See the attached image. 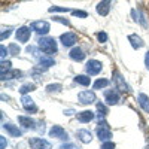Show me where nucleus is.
<instances>
[{"instance_id":"nucleus-1","label":"nucleus","mask_w":149,"mask_h":149,"mask_svg":"<svg viewBox=\"0 0 149 149\" xmlns=\"http://www.w3.org/2000/svg\"><path fill=\"white\" fill-rule=\"evenodd\" d=\"M37 46L42 52H45L46 55H52L57 52V40L54 37H48V36H42L39 37V40H37Z\"/></svg>"},{"instance_id":"nucleus-2","label":"nucleus","mask_w":149,"mask_h":149,"mask_svg":"<svg viewBox=\"0 0 149 149\" xmlns=\"http://www.w3.org/2000/svg\"><path fill=\"white\" fill-rule=\"evenodd\" d=\"M95 134H97V137H98V140H100V142H107V140H110L112 131H110L109 124H107L104 119L98 121L97 128H95Z\"/></svg>"},{"instance_id":"nucleus-3","label":"nucleus","mask_w":149,"mask_h":149,"mask_svg":"<svg viewBox=\"0 0 149 149\" xmlns=\"http://www.w3.org/2000/svg\"><path fill=\"white\" fill-rule=\"evenodd\" d=\"M113 84H115V88L119 91V93H127L128 91V85L125 84V81H124V78H122V74L116 70V69H113Z\"/></svg>"},{"instance_id":"nucleus-4","label":"nucleus","mask_w":149,"mask_h":149,"mask_svg":"<svg viewBox=\"0 0 149 149\" xmlns=\"http://www.w3.org/2000/svg\"><path fill=\"white\" fill-rule=\"evenodd\" d=\"M102 67H103V64L98 60H90V61H86V64H85V70L88 73V76L98 74L102 72Z\"/></svg>"},{"instance_id":"nucleus-5","label":"nucleus","mask_w":149,"mask_h":149,"mask_svg":"<svg viewBox=\"0 0 149 149\" xmlns=\"http://www.w3.org/2000/svg\"><path fill=\"white\" fill-rule=\"evenodd\" d=\"M30 27H31V30H34L37 34H40V36L48 34L49 30H51V26H49L48 21H34Z\"/></svg>"},{"instance_id":"nucleus-6","label":"nucleus","mask_w":149,"mask_h":149,"mask_svg":"<svg viewBox=\"0 0 149 149\" xmlns=\"http://www.w3.org/2000/svg\"><path fill=\"white\" fill-rule=\"evenodd\" d=\"M78 100L81 104L86 106V104H91L95 102V93L94 91H90V90H85V91H81L78 94Z\"/></svg>"},{"instance_id":"nucleus-7","label":"nucleus","mask_w":149,"mask_h":149,"mask_svg":"<svg viewBox=\"0 0 149 149\" xmlns=\"http://www.w3.org/2000/svg\"><path fill=\"white\" fill-rule=\"evenodd\" d=\"M119 100H121V95H119L118 90H106L104 91V102H106V104L113 106V104H118Z\"/></svg>"},{"instance_id":"nucleus-8","label":"nucleus","mask_w":149,"mask_h":149,"mask_svg":"<svg viewBox=\"0 0 149 149\" xmlns=\"http://www.w3.org/2000/svg\"><path fill=\"white\" fill-rule=\"evenodd\" d=\"M30 36H31V27H26V26H22L19 27L17 31H15V37H17V40L21 42V43H27L30 40Z\"/></svg>"},{"instance_id":"nucleus-9","label":"nucleus","mask_w":149,"mask_h":149,"mask_svg":"<svg viewBox=\"0 0 149 149\" xmlns=\"http://www.w3.org/2000/svg\"><path fill=\"white\" fill-rule=\"evenodd\" d=\"M29 145L31 149H52L51 143L45 139H40V137H31L29 140Z\"/></svg>"},{"instance_id":"nucleus-10","label":"nucleus","mask_w":149,"mask_h":149,"mask_svg":"<svg viewBox=\"0 0 149 149\" xmlns=\"http://www.w3.org/2000/svg\"><path fill=\"white\" fill-rule=\"evenodd\" d=\"M48 134H49V137H55V139H60V140H67L69 139V134L66 133V130L61 125H52Z\"/></svg>"},{"instance_id":"nucleus-11","label":"nucleus","mask_w":149,"mask_h":149,"mask_svg":"<svg viewBox=\"0 0 149 149\" xmlns=\"http://www.w3.org/2000/svg\"><path fill=\"white\" fill-rule=\"evenodd\" d=\"M21 104H22L24 110H26L27 113H36L37 112V106L34 104L33 98L30 95H22L21 97Z\"/></svg>"},{"instance_id":"nucleus-12","label":"nucleus","mask_w":149,"mask_h":149,"mask_svg":"<svg viewBox=\"0 0 149 149\" xmlns=\"http://www.w3.org/2000/svg\"><path fill=\"white\" fill-rule=\"evenodd\" d=\"M60 42L63 43L66 48H70V46H73L74 43L78 42V36L74 34V33H72V31L63 33V34L60 36Z\"/></svg>"},{"instance_id":"nucleus-13","label":"nucleus","mask_w":149,"mask_h":149,"mask_svg":"<svg viewBox=\"0 0 149 149\" xmlns=\"http://www.w3.org/2000/svg\"><path fill=\"white\" fill-rule=\"evenodd\" d=\"M18 122L21 124V125L24 127V128H30V130H36V131H39V127H37V125H39V122H36L34 119H31L30 116H18Z\"/></svg>"},{"instance_id":"nucleus-14","label":"nucleus","mask_w":149,"mask_h":149,"mask_svg":"<svg viewBox=\"0 0 149 149\" xmlns=\"http://www.w3.org/2000/svg\"><path fill=\"white\" fill-rule=\"evenodd\" d=\"M110 5H112V0H102V2H98L97 6H95L97 14L102 15V17H106L110 12Z\"/></svg>"},{"instance_id":"nucleus-15","label":"nucleus","mask_w":149,"mask_h":149,"mask_svg":"<svg viewBox=\"0 0 149 149\" xmlns=\"http://www.w3.org/2000/svg\"><path fill=\"white\" fill-rule=\"evenodd\" d=\"M76 118H78L79 122L86 124V122H91V121L95 118V113H94L93 110H82V112H78Z\"/></svg>"},{"instance_id":"nucleus-16","label":"nucleus","mask_w":149,"mask_h":149,"mask_svg":"<svg viewBox=\"0 0 149 149\" xmlns=\"http://www.w3.org/2000/svg\"><path fill=\"white\" fill-rule=\"evenodd\" d=\"M3 130H6V133L9 136H12V137H21V136H22V131L17 125L10 124V122H5L3 124Z\"/></svg>"},{"instance_id":"nucleus-17","label":"nucleus","mask_w":149,"mask_h":149,"mask_svg":"<svg viewBox=\"0 0 149 149\" xmlns=\"http://www.w3.org/2000/svg\"><path fill=\"white\" fill-rule=\"evenodd\" d=\"M76 137H78V140L82 142V143H90V142L93 140V134H91L90 130L82 128V130H78V131H76Z\"/></svg>"},{"instance_id":"nucleus-18","label":"nucleus","mask_w":149,"mask_h":149,"mask_svg":"<svg viewBox=\"0 0 149 149\" xmlns=\"http://www.w3.org/2000/svg\"><path fill=\"white\" fill-rule=\"evenodd\" d=\"M128 42L133 46V49H140V48L145 46L143 39H142L140 36H137V34H128Z\"/></svg>"},{"instance_id":"nucleus-19","label":"nucleus","mask_w":149,"mask_h":149,"mask_svg":"<svg viewBox=\"0 0 149 149\" xmlns=\"http://www.w3.org/2000/svg\"><path fill=\"white\" fill-rule=\"evenodd\" d=\"M69 57L73 61H84L85 60V52L82 51L79 46H74V48H72V51L69 52Z\"/></svg>"},{"instance_id":"nucleus-20","label":"nucleus","mask_w":149,"mask_h":149,"mask_svg":"<svg viewBox=\"0 0 149 149\" xmlns=\"http://www.w3.org/2000/svg\"><path fill=\"white\" fill-rule=\"evenodd\" d=\"M22 76V73L19 70H6L2 72V81H8V79H19Z\"/></svg>"},{"instance_id":"nucleus-21","label":"nucleus","mask_w":149,"mask_h":149,"mask_svg":"<svg viewBox=\"0 0 149 149\" xmlns=\"http://www.w3.org/2000/svg\"><path fill=\"white\" fill-rule=\"evenodd\" d=\"M55 64V61L51 55H42L39 57V67L40 69H48V67H51Z\"/></svg>"},{"instance_id":"nucleus-22","label":"nucleus","mask_w":149,"mask_h":149,"mask_svg":"<svg viewBox=\"0 0 149 149\" xmlns=\"http://www.w3.org/2000/svg\"><path fill=\"white\" fill-rule=\"evenodd\" d=\"M137 102H139V106L146 112V113H149V97L143 93H140L137 95Z\"/></svg>"},{"instance_id":"nucleus-23","label":"nucleus","mask_w":149,"mask_h":149,"mask_svg":"<svg viewBox=\"0 0 149 149\" xmlns=\"http://www.w3.org/2000/svg\"><path fill=\"white\" fill-rule=\"evenodd\" d=\"M131 15L134 17V21H136V22L142 24V26H143L145 29L148 27V22H146V19H145V15L142 14L140 10H136V9H133V10H131Z\"/></svg>"},{"instance_id":"nucleus-24","label":"nucleus","mask_w":149,"mask_h":149,"mask_svg":"<svg viewBox=\"0 0 149 149\" xmlns=\"http://www.w3.org/2000/svg\"><path fill=\"white\" fill-rule=\"evenodd\" d=\"M74 82L82 85V86H90L91 84V78L86 76V74H78V76H74Z\"/></svg>"},{"instance_id":"nucleus-25","label":"nucleus","mask_w":149,"mask_h":149,"mask_svg":"<svg viewBox=\"0 0 149 149\" xmlns=\"http://www.w3.org/2000/svg\"><path fill=\"white\" fill-rule=\"evenodd\" d=\"M97 112H98V119H104V116L109 113L107 107H106L103 103H100V102L97 103Z\"/></svg>"},{"instance_id":"nucleus-26","label":"nucleus","mask_w":149,"mask_h":149,"mask_svg":"<svg viewBox=\"0 0 149 149\" xmlns=\"http://www.w3.org/2000/svg\"><path fill=\"white\" fill-rule=\"evenodd\" d=\"M61 90H63V85L61 84H49L48 86H46V91L49 93V94H57V93H61Z\"/></svg>"},{"instance_id":"nucleus-27","label":"nucleus","mask_w":149,"mask_h":149,"mask_svg":"<svg viewBox=\"0 0 149 149\" xmlns=\"http://www.w3.org/2000/svg\"><path fill=\"white\" fill-rule=\"evenodd\" d=\"M34 88H36V85L34 84H24L21 88H19V93L22 94V95H27L29 93H31V91H34Z\"/></svg>"},{"instance_id":"nucleus-28","label":"nucleus","mask_w":149,"mask_h":149,"mask_svg":"<svg viewBox=\"0 0 149 149\" xmlns=\"http://www.w3.org/2000/svg\"><path fill=\"white\" fill-rule=\"evenodd\" d=\"M109 85V81L107 79H97L93 85L94 90H102V88H106V86Z\"/></svg>"},{"instance_id":"nucleus-29","label":"nucleus","mask_w":149,"mask_h":149,"mask_svg":"<svg viewBox=\"0 0 149 149\" xmlns=\"http://www.w3.org/2000/svg\"><path fill=\"white\" fill-rule=\"evenodd\" d=\"M8 49H9V54L14 55V57H18L19 52H21V49H19V46H18L17 43H10V45L8 46Z\"/></svg>"},{"instance_id":"nucleus-30","label":"nucleus","mask_w":149,"mask_h":149,"mask_svg":"<svg viewBox=\"0 0 149 149\" xmlns=\"http://www.w3.org/2000/svg\"><path fill=\"white\" fill-rule=\"evenodd\" d=\"M10 30H12L10 27H3V29H2V34H0V39H2V40L8 39V37L10 36V33H12Z\"/></svg>"},{"instance_id":"nucleus-31","label":"nucleus","mask_w":149,"mask_h":149,"mask_svg":"<svg viewBox=\"0 0 149 149\" xmlns=\"http://www.w3.org/2000/svg\"><path fill=\"white\" fill-rule=\"evenodd\" d=\"M72 15L73 17H78V18H86V17H88V14H86L85 10H78V9L72 10Z\"/></svg>"},{"instance_id":"nucleus-32","label":"nucleus","mask_w":149,"mask_h":149,"mask_svg":"<svg viewBox=\"0 0 149 149\" xmlns=\"http://www.w3.org/2000/svg\"><path fill=\"white\" fill-rule=\"evenodd\" d=\"M48 12H72L69 8H60V6H51Z\"/></svg>"},{"instance_id":"nucleus-33","label":"nucleus","mask_w":149,"mask_h":149,"mask_svg":"<svg viewBox=\"0 0 149 149\" xmlns=\"http://www.w3.org/2000/svg\"><path fill=\"white\" fill-rule=\"evenodd\" d=\"M0 64H2V67H0V70H2V72H6V70H10V61H8V60H2V63H0Z\"/></svg>"},{"instance_id":"nucleus-34","label":"nucleus","mask_w":149,"mask_h":149,"mask_svg":"<svg viewBox=\"0 0 149 149\" xmlns=\"http://www.w3.org/2000/svg\"><path fill=\"white\" fill-rule=\"evenodd\" d=\"M100 149H115V143H113V142H110V140L103 142L102 146H100Z\"/></svg>"},{"instance_id":"nucleus-35","label":"nucleus","mask_w":149,"mask_h":149,"mask_svg":"<svg viewBox=\"0 0 149 149\" xmlns=\"http://www.w3.org/2000/svg\"><path fill=\"white\" fill-rule=\"evenodd\" d=\"M97 39H98V42L104 43V42L107 40V34H106V33H103V31H100V33H97Z\"/></svg>"},{"instance_id":"nucleus-36","label":"nucleus","mask_w":149,"mask_h":149,"mask_svg":"<svg viewBox=\"0 0 149 149\" xmlns=\"http://www.w3.org/2000/svg\"><path fill=\"white\" fill-rule=\"evenodd\" d=\"M52 19L57 21V22H61V24H64V26H69V27H70V21H69V19H64V18H61V17H54Z\"/></svg>"},{"instance_id":"nucleus-37","label":"nucleus","mask_w":149,"mask_h":149,"mask_svg":"<svg viewBox=\"0 0 149 149\" xmlns=\"http://www.w3.org/2000/svg\"><path fill=\"white\" fill-rule=\"evenodd\" d=\"M0 52H2V54H0L2 60H5V58L9 55V49H6V48H5V45H2V46H0Z\"/></svg>"},{"instance_id":"nucleus-38","label":"nucleus","mask_w":149,"mask_h":149,"mask_svg":"<svg viewBox=\"0 0 149 149\" xmlns=\"http://www.w3.org/2000/svg\"><path fill=\"white\" fill-rule=\"evenodd\" d=\"M61 149H79L74 143H66V145H63L61 146Z\"/></svg>"},{"instance_id":"nucleus-39","label":"nucleus","mask_w":149,"mask_h":149,"mask_svg":"<svg viewBox=\"0 0 149 149\" xmlns=\"http://www.w3.org/2000/svg\"><path fill=\"white\" fill-rule=\"evenodd\" d=\"M0 145H2V146H0V149H6V146H8V142H6V139L3 137V136L0 137Z\"/></svg>"},{"instance_id":"nucleus-40","label":"nucleus","mask_w":149,"mask_h":149,"mask_svg":"<svg viewBox=\"0 0 149 149\" xmlns=\"http://www.w3.org/2000/svg\"><path fill=\"white\" fill-rule=\"evenodd\" d=\"M145 66H146V69L149 70V51H148L146 55H145Z\"/></svg>"},{"instance_id":"nucleus-41","label":"nucleus","mask_w":149,"mask_h":149,"mask_svg":"<svg viewBox=\"0 0 149 149\" xmlns=\"http://www.w3.org/2000/svg\"><path fill=\"white\" fill-rule=\"evenodd\" d=\"M74 113V110H72V109H69V110H64V115H67V116H70V115H73Z\"/></svg>"},{"instance_id":"nucleus-42","label":"nucleus","mask_w":149,"mask_h":149,"mask_svg":"<svg viewBox=\"0 0 149 149\" xmlns=\"http://www.w3.org/2000/svg\"><path fill=\"white\" fill-rule=\"evenodd\" d=\"M146 5H148V9H149V0H146Z\"/></svg>"},{"instance_id":"nucleus-43","label":"nucleus","mask_w":149,"mask_h":149,"mask_svg":"<svg viewBox=\"0 0 149 149\" xmlns=\"http://www.w3.org/2000/svg\"><path fill=\"white\" fill-rule=\"evenodd\" d=\"M145 149H149V143H148V145H146V148H145Z\"/></svg>"}]
</instances>
